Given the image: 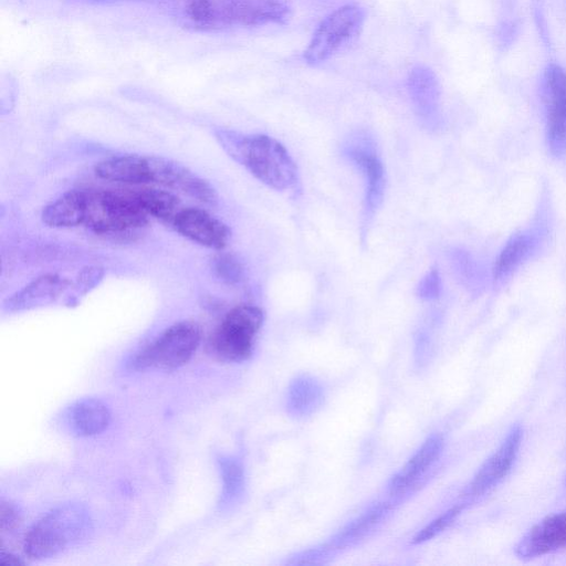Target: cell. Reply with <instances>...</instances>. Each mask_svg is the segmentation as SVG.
Wrapping results in <instances>:
<instances>
[{
  "instance_id": "cell-11",
  "label": "cell",
  "mask_w": 566,
  "mask_h": 566,
  "mask_svg": "<svg viewBox=\"0 0 566 566\" xmlns=\"http://www.w3.org/2000/svg\"><path fill=\"white\" fill-rule=\"evenodd\" d=\"M150 182L178 190L205 203H214L212 185L187 166L163 156H148Z\"/></svg>"
},
{
  "instance_id": "cell-7",
  "label": "cell",
  "mask_w": 566,
  "mask_h": 566,
  "mask_svg": "<svg viewBox=\"0 0 566 566\" xmlns=\"http://www.w3.org/2000/svg\"><path fill=\"white\" fill-rule=\"evenodd\" d=\"M342 151L364 178V220L367 224L380 208L386 189V172L377 144L370 135L359 132L344 142Z\"/></svg>"
},
{
  "instance_id": "cell-31",
  "label": "cell",
  "mask_w": 566,
  "mask_h": 566,
  "mask_svg": "<svg viewBox=\"0 0 566 566\" xmlns=\"http://www.w3.org/2000/svg\"><path fill=\"white\" fill-rule=\"evenodd\" d=\"M565 485H566V479H565Z\"/></svg>"
},
{
  "instance_id": "cell-13",
  "label": "cell",
  "mask_w": 566,
  "mask_h": 566,
  "mask_svg": "<svg viewBox=\"0 0 566 566\" xmlns=\"http://www.w3.org/2000/svg\"><path fill=\"white\" fill-rule=\"evenodd\" d=\"M566 547V510L532 526L514 547L520 559L536 558Z\"/></svg>"
},
{
  "instance_id": "cell-10",
  "label": "cell",
  "mask_w": 566,
  "mask_h": 566,
  "mask_svg": "<svg viewBox=\"0 0 566 566\" xmlns=\"http://www.w3.org/2000/svg\"><path fill=\"white\" fill-rule=\"evenodd\" d=\"M543 101L548 147L559 157L566 154V73L557 64H549L545 70Z\"/></svg>"
},
{
  "instance_id": "cell-3",
  "label": "cell",
  "mask_w": 566,
  "mask_h": 566,
  "mask_svg": "<svg viewBox=\"0 0 566 566\" xmlns=\"http://www.w3.org/2000/svg\"><path fill=\"white\" fill-rule=\"evenodd\" d=\"M187 13L196 25L212 30L283 23L291 10L279 0H192Z\"/></svg>"
},
{
  "instance_id": "cell-8",
  "label": "cell",
  "mask_w": 566,
  "mask_h": 566,
  "mask_svg": "<svg viewBox=\"0 0 566 566\" xmlns=\"http://www.w3.org/2000/svg\"><path fill=\"white\" fill-rule=\"evenodd\" d=\"M364 10L356 4L340 7L329 13L315 30L304 59L310 64L328 60L363 29Z\"/></svg>"
},
{
  "instance_id": "cell-24",
  "label": "cell",
  "mask_w": 566,
  "mask_h": 566,
  "mask_svg": "<svg viewBox=\"0 0 566 566\" xmlns=\"http://www.w3.org/2000/svg\"><path fill=\"white\" fill-rule=\"evenodd\" d=\"M223 481V500L229 501L237 496L243 486V471L240 463L230 458L220 461Z\"/></svg>"
},
{
  "instance_id": "cell-16",
  "label": "cell",
  "mask_w": 566,
  "mask_h": 566,
  "mask_svg": "<svg viewBox=\"0 0 566 566\" xmlns=\"http://www.w3.org/2000/svg\"><path fill=\"white\" fill-rule=\"evenodd\" d=\"M65 421L74 434L90 437L103 432L108 427L111 412L99 399L83 398L67 408Z\"/></svg>"
},
{
  "instance_id": "cell-17",
  "label": "cell",
  "mask_w": 566,
  "mask_h": 566,
  "mask_svg": "<svg viewBox=\"0 0 566 566\" xmlns=\"http://www.w3.org/2000/svg\"><path fill=\"white\" fill-rule=\"evenodd\" d=\"M98 178L122 184L143 185L150 182L148 156L126 154L113 156L95 166Z\"/></svg>"
},
{
  "instance_id": "cell-18",
  "label": "cell",
  "mask_w": 566,
  "mask_h": 566,
  "mask_svg": "<svg viewBox=\"0 0 566 566\" xmlns=\"http://www.w3.org/2000/svg\"><path fill=\"white\" fill-rule=\"evenodd\" d=\"M443 449V438L440 434L429 437L403 468L392 476L389 490L399 494L409 489L438 460Z\"/></svg>"
},
{
  "instance_id": "cell-25",
  "label": "cell",
  "mask_w": 566,
  "mask_h": 566,
  "mask_svg": "<svg viewBox=\"0 0 566 566\" xmlns=\"http://www.w3.org/2000/svg\"><path fill=\"white\" fill-rule=\"evenodd\" d=\"M463 506L458 503L434 518L430 524L423 527L413 538L412 543L418 544L433 538L436 535L447 528L462 512Z\"/></svg>"
},
{
  "instance_id": "cell-4",
  "label": "cell",
  "mask_w": 566,
  "mask_h": 566,
  "mask_svg": "<svg viewBox=\"0 0 566 566\" xmlns=\"http://www.w3.org/2000/svg\"><path fill=\"white\" fill-rule=\"evenodd\" d=\"M148 216L136 202L133 191L84 190L83 224L99 234H117L146 226Z\"/></svg>"
},
{
  "instance_id": "cell-21",
  "label": "cell",
  "mask_w": 566,
  "mask_h": 566,
  "mask_svg": "<svg viewBox=\"0 0 566 566\" xmlns=\"http://www.w3.org/2000/svg\"><path fill=\"white\" fill-rule=\"evenodd\" d=\"M535 245L534 238L528 232L514 234L504 245L493 266V276L496 281L510 276L532 253Z\"/></svg>"
},
{
  "instance_id": "cell-5",
  "label": "cell",
  "mask_w": 566,
  "mask_h": 566,
  "mask_svg": "<svg viewBox=\"0 0 566 566\" xmlns=\"http://www.w3.org/2000/svg\"><path fill=\"white\" fill-rule=\"evenodd\" d=\"M201 329L195 322L182 321L165 329L129 363L133 369L174 370L187 364L197 350Z\"/></svg>"
},
{
  "instance_id": "cell-23",
  "label": "cell",
  "mask_w": 566,
  "mask_h": 566,
  "mask_svg": "<svg viewBox=\"0 0 566 566\" xmlns=\"http://www.w3.org/2000/svg\"><path fill=\"white\" fill-rule=\"evenodd\" d=\"M386 512L385 504H378L361 515L359 518L354 521L350 525L347 526L343 531L342 534L337 537L336 542L338 544L349 543L350 541L360 537L365 534L377 521Z\"/></svg>"
},
{
  "instance_id": "cell-1",
  "label": "cell",
  "mask_w": 566,
  "mask_h": 566,
  "mask_svg": "<svg viewBox=\"0 0 566 566\" xmlns=\"http://www.w3.org/2000/svg\"><path fill=\"white\" fill-rule=\"evenodd\" d=\"M214 136L222 149L262 184L280 191L297 188V166L275 138L224 128L216 129Z\"/></svg>"
},
{
  "instance_id": "cell-15",
  "label": "cell",
  "mask_w": 566,
  "mask_h": 566,
  "mask_svg": "<svg viewBox=\"0 0 566 566\" xmlns=\"http://www.w3.org/2000/svg\"><path fill=\"white\" fill-rule=\"evenodd\" d=\"M70 281L57 274H44L12 294L4 303L8 312H20L44 306L56 301L69 287Z\"/></svg>"
},
{
  "instance_id": "cell-28",
  "label": "cell",
  "mask_w": 566,
  "mask_h": 566,
  "mask_svg": "<svg viewBox=\"0 0 566 566\" xmlns=\"http://www.w3.org/2000/svg\"><path fill=\"white\" fill-rule=\"evenodd\" d=\"M22 514L19 506L11 501H1L0 505V530L2 534L11 533L21 523Z\"/></svg>"
},
{
  "instance_id": "cell-26",
  "label": "cell",
  "mask_w": 566,
  "mask_h": 566,
  "mask_svg": "<svg viewBox=\"0 0 566 566\" xmlns=\"http://www.w3.org/2000/svg\"><path fill=\"white\" fill-rule=\"evenodd\" d=\"M214 272L222 281L234 284L242 280L243 268L231 254H221L214 259Z\"/></svg>"
},
{
  "instance_id": "cell-27",
  "label": "cell",
  "mask_w": 566,
  "mask_h": 566,
  "mask_svg": "<svg viewBox=\"0 0 566 566\" xmlns=\"http://www.w3.org/2000/svg\"><path fill=\"white\" fill-rule=\"evenodd\" d=\"M441 289L442 284L439 271L431 269L420 279L416 292L421 300L431 301L439 297Z\"/></svg>"
},
{
  "instance_id": "cell-29",
  "label": "cell",
  "mask_w": 566,
  "mask_h": 566,
  "mask_svg": "<svg viewBox=\"0 0 566 566\" xmlns=\"http://www.w3.org/2000/svg\"><path fill=\"white\" fill-rule=\"evenodd\" d=\"M102 275L103 271L101 269L86 268L80 273L76 287H78L81 292H87L88 289L101 280Z\"/></svg>"
},
{
  "instance_id": "cell-22",
  "label": "cell",
  "mask_w": 566,
  "mask_h": 566,
  "mask_svg": "<svg viewBox=\"0 0 566 566\" xmlns=\"http://www.w3.org/2000/svg\"><path fill=\"white\" fill-rule=\"evenodd\" d=\"M322 399L318 384L308 377H300L293 381L289 391V409L297 416H304L315 410Z\"/></svg>"
},
{
  "instance_id": "cell-9",
  "label": "cell",
  "mask_w": 566,
  "mask_h": 566,
  "mask_svg": "<svg viewBox=\"0 0 566 566\" xmlns=\"http://www.w3.org/2000/svg\"><path fill=\"white\" fill-rule=\"evenodd\" d=\"M522 438L523 428L515 423L465 488L460 502L463 509L494 490L509 475L518 454Z\"/></svg>"
},
{
  "instance_id": "cell-30",
  "label": "cell",
  "mask_w": 566,
  "mask_h": 566,
  "mask_svg": "<svg viewBox=\"0 0 566 566\" xmlns=\"http://www.w3.org/2000/svg\"><path fill=\"white\" fill-rule=\"evenodd\" d=\"M0 565L1 566H20L24 565V562L18 558L15 555L11 553H6L1 551L0 553Z\"/></svg>"
},
{
  "instance_id": "cell-14",
  "label": "cell",
  "mask_w": 566,
  "mask_h": 566,
  "mask_svg": "<svg viewBox=\"0 0 566 566\" xmlns=\"http://www.w3.org/2000/svg\"><path fill=\"white\" fill-rule=\"evenodd\" d=\"M408 92L413 109L427 128H434L439 118L440 90L436 74L427 66H415L408 76Z\"/></svg>"
},
{
  "instance_id": "cell-12",
  "label": "cell",
  "mask_w": 566,
  "mask_h": 566,
  "mask_svg": "<svg viewBox=\"0 0 566 566\" xmlns=\"http://www.w3.org/2000/svg\"><path fill=\"white\" fill-rule=\"evenodd\" d=\"M172 227L190 241L213 250L223 249L231 238V231L224 222L193 207L182 208Z\"/></svg>"
},
{
  "instance_id": "cell-6",
  "label": "cell",
  "mask_w": 566,
  "mask_h": 566,
  "mask_svg": "<svg viewBox=\"0 0 566 566\" xmlns=\"http://www.w3.org/2000/svg\"><path fill=\"white\" fill-rule=\"evenodd\" d=\"M263 321V312L258 306L243 304L233 307L212 336L213 353L226 361L239 363L248 359Z\"/></svg>"
},
{
  "instance_id": "cell-2",
  "label": "cell",
  "mask_w": 566,
  "mask_h": 566,
  "mask_svg": "<svg viewBox=\"0 0 566 566\" xmlns=\"http://www.w3.org/2000/svg\"><path fill=\"white\" fill-rule=\"evenodd\" d=\"M91 531L92 520L87 509L80 503H64L31 526L23 548L33 559L55 557L80 544Z\"/></svg>"
},
{
  "instance_id": "cell-20",
  "label": "cell",
  "mask_w": 566,
  "mask_h": 566,
  "mask_svg": "<svg viewBox=\"0 0 566 566\" xmlns=\"http://www.w3.org/2000/svg\"><path fill=\"white\" fill-rule=\"evenodd\" d=\"M134 198L140 209L148 216L167 223L174 222L181 207V201L170 191L155 188L133 190Z\"/></svg>"
},
{
  "instance_id": "cell-19",
  "label": "cell",
  "mask_w": 566,
  "mask_h": 566,
  "mask_svg": "<svg viewBox=\"0 0 566 566\" xmlns=\"http://www.w3.org/2000/svg\"><path fill=\"white\" fill-rule=\"evenodd\" d=\"M84 190L64 192L42 211V221L51 228H73L83 224Z\"/></svg>"
}]
</instances>
